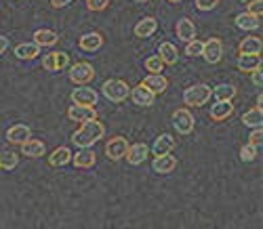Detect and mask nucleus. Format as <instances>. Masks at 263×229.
I'll list each match as a JSON object with an SVG mask.
<instances>
[{"mask_svg": "<svg viewBox=\"0 0 263 229\" xmlns=\"http://www.w3.org/2000/svg\"><path fill=\"white\" fill-rule=\"evenodd\" d=\"M253 82H255V86H261V67L253 70Z\"/></svg>", "mask_w": 263, "mask_h": 229, "instance_id": "nucleus-41", "label": "nucleus"}, {"mask_svg": "<svg viewBox=\"0 0 263 229\" xmlns=\"http://www.w3.org/2000/svg\"><path fill=\"white\" fill-rule=\"evenodd\" d=\"M175 32H177V38L181 42H190L196 38V26L192 24V21L187 17H181L177 21V26H175Z\"/></svg>", "mask_w": 263, "mask_h": 229, "instance_id": "nucleus-21", "label": "nucleus"}, {"mask_svg": "<svg viewBox=\"0 0 263 229\" xmlns=\"http://www.w3.org/2000/svg\"><path fill=\"white\" fill-rule=\"evenodd\" d=\"M202 40H198V38H194V40H190L187 42V47H185V55L187 57H200L202 55Z\"/></svg>", "mask_w": 263, "mask_h": 229, "instance_id": "nucleus-35", "label": "nucleus"}, {"mask_svg": "<svg viewBox=\"0 0 263 229\" xmlns=\"http://www.w3.org/2000/svg\"><path fill=\"white\" fill-rule=\"evenodd\" d=\"M232 113H234L232 101H217V103H213V107H211V118H213L215 122H221V120L230 118Z\"/></svg>", "mask_w": 263, "mask_h": 229, "instance_id": "nucleus-23", "label": "nucleus"}, {"mask_svg": "<svg viewBox=\"0 0 263 229\" xmlns=\"http://www.w3.org/2000/svg\"><path fill=\"white\" fill-rule=\"evenodd\" d=\"M175 149V139L171 135H158L156 137V141H154V145H152V154H156V156H160V154H171Z\"/></svg>", "mask_w": 263, "mask_h": 229, "instance_id": "nucleus-24", "label": "nucleus"}, {"mask_svg": "<svg viewBox=\"0 0 263 229\" xmlns=\"http://www.w3.org/2000/svg\"><path fill=\"white\" fill-rule=\"evenodd\" d=\"M143 84H145L154 95H160V93H164V90L168 88V80H166L162 74H149V76L143 80Z\"/></svg>", "mask_w": 263, "mask_h": 229, "instance_id": "nucleus-25", "label": "nucleus"}, {"mask_svg": "<svg viewBox=\"0 0 263 229\" xmlns=\"http://www.w3.org/2000/svg\"><path fill=\"white\" fill-rule=\"evenodd\" d=\"M261 49H263V42L257 36H249V38H245L242 42L238 44V53L240 55H261Z\"/></svg>", "mask_w": 263, "mask_h": 229, "instance_id": "nucleus-22", "label": "nucleus"}, {"mask_svg": "<svg viewBox=\"0 0 263 229\" xmlns=\"http://www.w3.org/2000/svg\"><path fill=\"white\" fill-rule=\"evenodd\" d=\"M68 65H70V57L63 51H55V53H49L47 57H42V67H45L47 72H59Z\"/></svg>", "mask_w": 263, "mask_h": 229, "instance_id": "nucleus-7", "label": "nucleus"}, {"mask_svg": "<svg viewBox=\"0 0 263 229\" xmlns=\"http://www.w3.org/2000/svg\"><path fill=\"white\" fill-rule=\"evenodd\" d=\"M247 5H249V13H251V15L261 17V9H263V7H261V0H249Z\"/></svg>", "mask_w": 263, "mask_h": 229, "instance_id": "nucleus-38", "label": "nucleus"}, {"mask_svg": "<svg viewBox=\"0 0 263 229\" xmlns=\"http://www.w3.org/2000/svg\"><path fill=\"white\" fill-rule=\"evenodd\" d=\"M213 97V88L209 84H194L183 90V103L185 107H202Z\"/></svg>", "mask_w": 263, "mask_h": 229, "instance_id": "nucleus-2", "label": "nucleus"}, {"mask_svg": "<svg viewBox=\"0 0 263 229\" xmlns=\"http://www.w3.org/2000/svg\"><path fill=\"white\" fill-rule=\"evenodd\" d=\"M242 124L249 126V128H257V126H263V109L259 105H255L253 109H249L245 116H242Z\"/></svg>", "mask_w": 263, "mask_h": 229, "instance_id": "nucleus-29", "label": "nucleus"}, {"mask_svg": "<svg viewBox=\"0 0 263 229\" xmlns=\"http://www.w3.org/2000/svg\"><path fill=\"white\" fill-rule=\"evenodd\" d=\"M173 126L177 132L181 135H190L194 130V116H192V111L187 107H179V109H175L173 111Z\"/></svg>", "mask_w": 263, "mask_h": 229, "instance_id": "nucleus-4", "label": "nucleus"}, {"mask_svg": "<svg viewBox=\"0 0 263 229\" xmlns=\"http://www.w3.org/2000/svg\"><path fill=\"white\" fill-rule=\"evenodd\" d=\"M30 137H32V130H30V126H26V124H15V126H11V128L7 130V141L13 143V145L26 143Z\"/></svg>", "mask_w": 263, "mask_h": 229, "instance_id": "nucleus-16", "label": "nucleus"}, {"mask_svg": "<svg viewBox=\"0 0 263 229\" xmlns=\"http://www.w3.org/2000/svg\"><path fill=\"white\" fill-rule=\"evenodd\" d=\"M219 3H221V0H196V9L198 11H213V9H217Z\"/></svg>", "mask_w": 263, "mask_h": 229, "instance_id": "nucleus-37", "label": "nucleus"}, {"mask_svg": "<svg viewBox=\"0 0 263 229\" xmlns=\"http://www.w3.org/2000/svg\"><path fill=\"white\" fill-rule=\"evenodd\" d=\"M145 70H147L149 74H162L164 63H162V59H160L158 55H152V57L145 59Z\"/></svg>", "mask_w": 263, "mask_h": 229, "instance_id": "nucleus-34", "label": "nucleus"}, {"mask_svg": "<svg viewBox=\"0 0 263 229\" xmlns=\"http://www.w3.org/2000/svg\"><path fill=\"white\" fill-rule=\"evenodd\" d=\"M78 47H80L84 53H97V51L103 47V36H101L99 32H89V34L80 36Z\"/></svg>", "mask_w": 263, "mask_h": 229, "instance_id": "nucleus-15", "label": "nucleus"}, {"mask_svg": "<svg viewBox=\"0 0 263 229\" xmlns=\"http://www.w3.org/2000/svg\"><path fill=\"white\" fill-rule=\"evenodd\" d=\"M259 147L257 145H253V143H245L242 147H240V160L242 162H253V160L259 156Z\"/></svg>", "mask_w": 263, "mask_h": 229, "instance_id": "nucleus-33", "label": "nucleus"}, {"mask_svg": "<svg viewBox=\"0 0 263 229\" xmlns=\"http://www.w3.org/2000/svg\"><path fill=\"white\" fill-rule=\"evenodd\" d=\"M70 162H74L76 168H93L97 162V156L91 147H78V154L72 156Z\"/></svg>", "mask_w": 263, "mask_h": 229, "instance_id": "nucleus-12", "label": "nucleus"}, {"mask_svg": "<svg viewBox=\"0 0 263 229\" xmlns=\"http://www.w3.org/2000/svg\"><path fill=\"white\" fill-rule=\"evenodd\" d=\"M109 5V0H86V9L93 11V13H99V11H105Z\"/></svg>", "mask_w": 263, "mask_h": 229, "instance_id": "nucleus-36", "label": "nucleus"}, {"mask_svg": "<svg viewBox=\"0 0 263 229\" xmlns=\"http://www.w3.org/2000/svg\"><path fill=\"white\" fill-rule=\"evenodd\" d=\"M128 97L133 99V103L135 105H139V107H149V105H154V93L141 82V84H137L135 88H130V93H128Z\"/></svg>", "mask_w": 263, "mask_h": 229, "instance_id": "nucleus-10", "label": "nucleus"}, {"mask_svg": "<svg viewBox=\"0 0 263 229\" xmlns=\"http://www.w3.org/2000/svg\"><path fill=\"white\" fill-rule=\"evenodd\" d=\"M158 57L162 59L164 65H175V63L179 61V51H177V47H175L173 42H160Z\"/></svg>", "mask_w": 263, "mask_h": 229, "instance_id": "nucleus-20", "label": "nucleus"}, {"mask_svg": "<svg viewBox=\"0 0 263 229\" xmlns=\"http://www.w3.org/2000/svg\"><path fill=\"white\" fill-rule=\"evenodd\" d=\"M128 93H130V86L124 80L109 78V80L103 82V95H105V99L114 101V103H122L124 99H128Z\"/></svg>", "mask_w": 263, "mask_h": 229, "instance_id": "nucleus-3", "label": "nucleus"}, {"mask_svg": "<svg viewBox=\"0 0 263 229\" xmlns=\"http://www.w3.org/2000/svg\"><path fill=\"white\" fill-rule=\"evenodd\" d=\"M234 24H236V28L245 30V32H255V30H259V28H261V17L251 15V13L247 11V13H240V15H236Z\"/></svg>", "mask_w": 263, "mask_h": 229, "instance_id": "nucleus-17", "label": "nucleus"}, {"mask_svg": "<svg viewBox=\"0 0 263 229\" xmlns=\"http://www.w3.org/2000/svg\"><path fill=\"white\" fill-rule=\"evenodd\" d=\"M202 57L206 63H219L223 57V42L219 38H209L202 44Z\"/></svg>", "mask_w": 263, "mask_h": 229, "instance_id": "nucleus-6", "label": "nucleus"}, {"mask_svg": "<svg viewBox=\"0 0 263 229\" xmlns=\"http://www.w3.org/2000/svg\"><path fill=\"white\" fill-rule=\"evenodd\" d=\"M93 78H95V67L91 63L80 61L70 67V80L74 84H89Z\"/></svg>", "mask_w": 263, "mask_h": 229, "instance_id": "nucleus-5", "label": "nucleus"}, {"mask_svg": "<svg viewBox=\"0 0 263 229\" xmlns=\"http://www.w3.org/2000/svg\"><path fill=\"white\" fill-rule=\"evenodd\" d=\"M158 30V21L154 19V17H143L139 24L135 26V36L137 38H147V36H152Z\"/></svg>", "mask_w": 263, "mask_h": 229, "instance_id": "nucleus-26", "label": "nucleus"}, {"mask_svg": "<svg viewBox=\"0 0 263 229\" xmlns=\"http://www.w3.org/2000/svg\"><path fill=\"white\" fill-rule=\"evenodd\" d=\"M135 3H145V0H135Z\"/></svg>", "mask_w": 263, "mask_h": 229, "instance_id": "nucleus-44", "label": "nucleus"}, {"mask_svg": "<svg viewBox=\"0 0 263 229\" xmlns=\"http://www.w3.org/2000/svg\"><path fill=\"white\" fill-rule=\"evenodd\" d=\"M236 86H232V84H219V86H215V90H213V95H215V99L217 101H232L234 97H236Z\"/></svg>", "mask_w": 263, "mask_h": 229, "instance_id": "nucleus-31", "label": "nucleus"}, {"mask_svg": "<svg viewBox=\"0 0 263 229\" xmlns=\"http://www.w3.org/2000/svg\"><path fill=\"white\" fill-rule=\"evenodd\" d=\"M175 166H177V158L171 156V154H160L154 158V162H152V168H154V173H158V175H168L175 170Z\"/></svg>", "mask_w": 263, "mask_h": 229, "instance_id": "nucleus-14", "label": "nucleus"}, {"mask_svg": "<svg viewBox=\"0 0 263 229\" xmlns=\"http://www.w3.org/2000/svg\"><path fill=\"white\" fill-rule=\"evenodd\" d=\"M57 40H59V36L53 30H36L34 32V42L38 47H53V44H57Z\"/></svg>", "mask_w": 263, "mask_h": 229, "instance_id": "nucleus-30", "label": "nucleus"}, {"mask_svg": "<svg viewBox=\"0 0 263 229\" xmlns=\"http://www.w3.org/2000/svg\"><path fill=\"white\" fill-rule=\"evenodd\" d=\"M21 154L28 156V158H42L47 154V145L42 143L40 139H32L30 137L26 143H21Z\"/></svg>", "mask_w": 263, "mask_h": 229, "instance_id": "nucleus-19", "label": "nucleus"}, {"mask_svg": "<svg viewBox=\"0 0 263 229\" xmlns=\"http://www.w3.org/2000/svg\"><path fill=\"white\" fill-rule=\"evenodd\" d=\"M7 49H9V40H7V36H0V55H3Z\"/></svg>", "mask_w": 263, "mask_h": 229, "instance_id": "nucleus-42", "label": "nucleus"}, {"mask_svg": "<svg viewBox=\"0 0 263 229\" xmlns=\"http://www.w3.org/2000/svg\"><path fill=\"white\" fill-rule=\"evenodd\" d=\"M72 5V0H51V7L53 9H65V7H70Z\"/></svg>", "mask_w": 263, "mask_h": 229, "instance_id": "nucleus-40", "label": "nucleus"}, {"mask_svg": "<svg viewBox=\"0 0 263 229\" xmlns=\"http://www.w3.org/2000/svg\"><path fill=\"white\" fill-rule=\"evenodd\" d=\"M147 154H149V149H147L145 143H133V145H128L124 158H126V162L130 166H139L147 160Z\"/></svg>", "mask_w": 263, "mask_h": 229, "instance_id": "nucleus-13", "label": "nucleus"}, {"mask_svg": "<svg viewBox=\"0 0 263 229\" xmlns=\"http://www.w3.org/2000/svg\"><path fill=\"white\" fill-rule=\"evenodd\" d=\"M236 65H238V70L240 72H253V70H257V67H261V55H240L238 57V61H236Z\"/></svg>", "mask_w": 263, "mask_h": 229, "instance_id": "nucleus-27", "label": "nucleus"}, {"mask_svg": "<svg viewBox=\"0 0 263 229\" xmlns=\"http://www.w3.org/2000/svg\"><path fill=\"white\" fill-rule=\"evenodd\" d=\"M103 135H105V126L95 118V120H89V122L80 124V128L72 135V143L76 147H91L101 139Z\"/></svg>", "mask_w": 263, "mask_h": 229, "instance_id": "nucleus-1", "label": "nucleus"}, {"mask_svg": "<svg viewBox=\"0 0 263 229\" xmlns=\"http://www.w3.org/2000/svg\"><path fill=\"white\" fill-rule=\"evenodd\" d=\"M13 53L21 61H30V59H36L40 55V47H38L36 42H19Z\"/></svg>", "mask_w": 263, "mask_h": 229, "instance_id": "nucleus-18", "label": "nucleus"}, {"mask_svg": "<svg viewBox=\"0 0 263 229\" xmlns=\"http://www.w3.org/2000/svg\"><path fill=\"white\" fill-rule=\"evenodd\" d=\"M19 164V156L15 151H0V168H5V170H13L15 166Z\"/></svg>", "mask_w": 263, "mask_h": 229, "instance_id": "nucleus-32", "label": "nucleus"}, {"mask_svg": "<svg viewBox=\"0 0 263 229\" xmlns=\"http://www.w3.org/2000/svg\"><path fill=\"white\" fill-rule=\"evenodd\" d=\"M166 3H173V5H177V3H181V0H166Z\"/></svg>", "mask_w": 263, "mask_h": 229, "instance_id": "nucleus-43", "label": "nucleus"}, {"mask_svg": "<svg viewBox=\"0 0 263 229\" xmlns=\"http://www.w3.org/2000/svg\"><path fill=\"white\" fill-rule=\"evenodd\" d=\"M70 97H72V101L78 103V105H93V107H95V103L99 101L97 90L91 88V86H78V88H74Z\"/></svg>", "mask_w": 263, "mask_h": 229, "instance_id": "nucleus-11", "label": "nucleus"}, {"mask_svg": "<svg viewBox=\"0 0 263 229\" xmlns=\"http://www.w3.org/2000/svg\"><path fill=\"white\" fill-rule=\"evenodd\" d=\"M68 118L82 124V122L95 120V118H97V111H95L93 105H78V103H74V105H70V109H68Z\"/></svg>", "mask_w": 263, "mask_h": 229, "instance_id": "nucleus-9", "label": "nucleus"}, {"mask_svg": "<svg viewBox=\"0 0 263 229\" xmlns=\"http://www.w3.org/2000/svg\"><path fill=\"white\" fill-rule=\"evenodd\" d=\"M261 137H263V130H261V126H257V128L253 130V135H251V141H249V143H253V145H257V147L261 149Z\"/></svg>", "mask_w": 263, "mask_h": 229, "instance_id": "nucleus-39", "label": "nucleus"}, {"mask_svg": "<svg viewBox=\"0 0 263 229\" xmlns=\"http://www.w3.org/2000/svg\"><path fill=\"white\" fill-rule=\"evenodd\" d=\"M240 3H249V0H240Z\"/></svg>", "mask_w": 263, "mask_h": 229, "instance_id": "nucleus-45", "label": "nucleus"}, {"mask_svg": "<svg viewBox=\"0 0 263 229\" xmlns=\"http://www.w3.org/2000/svg\"><path fill=\"white\" fill-rule=\"evenodd\" d=\"M126 149H128V141L124 137H112L107 143H105V156L109 160H122L126 156Z\"/></svg>", "mask_w": 263, "mask_h": 229, "instance_id": "nucleus-8", "label": "nucleus"}, {"mask_svg": "<svg viewBox=\"0 0 263 229\" xmlns=\"http://www.w3.org/2000/svg\"><path fill=\"white\" fill-rule=\"evenodd\" d=\"M72 160V151L68 149V147H57L51 156H49V164L51 166H55V168H59V166H65Z\"/></svg>", "mask_w": 263, "mask_h": 229, "instance_id": "nucleus-28", "label": "nucleus"}]
</instances>
